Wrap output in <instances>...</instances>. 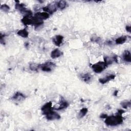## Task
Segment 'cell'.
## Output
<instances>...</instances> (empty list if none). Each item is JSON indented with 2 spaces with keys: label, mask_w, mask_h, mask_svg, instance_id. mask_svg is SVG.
I'll use <instances>...</instances> for the list:
<instances>
[{
  "label": "cell",
  "mask_w": 131,
  "mask_h": 131,
  "mask_svg": "<svg viewBox=\"0 0 131 131\" xmlns=\"http://www.w3.org/2000/svg\"><path fill=\"white\" fill-rule=\"evenodd\" d=\"M124 112L122 110H119L116 115L107 116L104 121L105 123L107 125L111 126H115L121 124L123 121V117L122 114Z\"/></svg>",
  "instance_id": "6da1fadb"
},
{
  "label": "cell",
  "mask_w": 131,
  "mask_h": 131,
  "mask_svg": "<svg viewBox=\"0 0 131 131\" xmlns=\"http://www.w3.org/2000/svg\"><path fill=\"white\" fill-rule=\"evenodd\" d=\"M107 67L104 61H99L92 66L93 71L96 73H101Z\"/></svg>",
  "instance_id": "7a4b0ae2"
},
{
  "label": "cell",
  "mask_w": 131,
  "mask_h": 131,
  "mask_svg": "<svg viewBox=\"0 0 131 131\" xmlns=\"http://www.w3.org/2000/svg\"><path fill=\"white\" fill-rule=\"evenodd\" d=\"M56 65L52 61H48L39 65V69H40L42 71L50 72L54 69Z\"/></svg>",
  "instance_id": "3957f363"
},
{
  "label": "cell",
  "mask_w": 131,
  "mask_h": 131,
  "mask_svg": "<svg viewBox=\"0 0 131 131\" xmlns=\"http://www.w3.org/2000/svg\"><path fill=\"white\" fill-rule=\"evenodd\" d=\"M45 115L46 119L48 120H53L56 119H59L60 118V116L57 113L52 110H51Z\"/></svg>",
  "instance_id": "277c9868"
},
{
  "label": "cell",
  "mask_w": 131,
  "mask_h": 131,
  "mask_svg": "<svg viewBox=\"0 0 131 131\" xmlns=\"http://www.w3.org/2000/svg\"><path fill=\"white\" fill-rule=\"evenodd\" d=\"M56 4H49L48 6L43 7L42 10L44 12H47L49 14H52L57 10Z\"/></svg>",
  "instance_id": "5b68a950"
},
{
  "label": "cell",
  "mask_w": 131,
  "mask_h": 131,
  "mask_svg": "<svg viewBox=\"0 0 131 131\" xmlns=\"http://www.w3.org/2000/svg\"><path fill=\"white\" fill-rule=\"evenodd\" d=\"M52 103L51 101H50L46 103L45 104H44L42 106V107L41 108V111H42L43 115H45V114H46L47 113H48V112L52 110Z\"/></svg>",
  "instance_id": "8992f818"
},
{
  "label": "cell",
  "mask_w": 131,
  "mask_h": 131,
  "mask_svg": "<svg viewBox=\"0 0 131 131\" xmlns=\"http://www.w3.org/2000/svg\"><path fill=\"white\" fill-rule=\"evenodd\" d=\"M26 97V96L24 94L17 92L13 96V97H12V99L16 101H20L25 99Z\"/></svg>",
  "instance_id": "52a82bcc"
},
{
  "label": "cell",
  "mask_w": 131,
  "mask_h": 131,
  "mask_svg": "<svg viewBox=\"0 0 131 131\" xmlns=\"http://www.w3.org/2000/svg\"><path fill=\"white\" fill-rule=\"evenodd\" d=\"M115 77H116L115 75L110 74V75H108L103 78H100L99 79V81L100 82V83H101L102 84H105V83L108 82V81L114 79L115 78Z\"/></svg>",
  "instance_id": "ba28073f"
},
{
  "label": "cell",
  "mask_w": 131,
  "mask_h": 131,
  "mask_svg": "<svg viewBox=\"0 0 131 131\" xmlns=\"http://www.w3.org/2000/svg\"><path fill=\"white\" fill-rule=\"evenodd\" d=\"M34 16L36 17V18L42 20L45 19H47L49 17V14L45 12H37L34 14Z\"/></svg>",
  "instance_id": "9c48e42d"
},
{
  "label": "cell",
  "mask_w": 131,
  "mask_h": 131,
  "mask_svg": "<svg viewBox=\"0 0 131 131\" xmlns=\"http://www.w3.org/2000/svg\"><path fill=\"white\" fill-rule=\"evenodd\" d=\"M63 39V37L62 35H58L55 36L53 39V43L57 46H60L62 43Z\"/></svg>",
  "instance_id": "30bf717a"
},
{
  "label": "cell",
  "mask_w": 131,
  "mask_h": 131,
  "mask_svg": "<svg viewBox=\"0 0 131 131\" xmlns=\"http://www.w3.org/2000/svg\"><path fill=\"white\" fill-rule=\"evenodd\" d=\"M68 106H69L68 102L66 100H65L64 99L62 98L60 102V104H59V106L57 108H54V109L57 110V111L62 110H64V109L66 108Z\"/></svg>",
  "instance_id": "8fae6325"
},
{
  "label": "cell",
  "mask_w": 131,
  "mask_h": 131,
  "mask_svg": "<svg viewBox=\"0 0 131 131\" xmlns=\"http://www.w3.org/2000/svg\"><path fill=\"white\" fill-rule=\"evenodd\" d=\"M122 59L123 60L127 62H131V56H130V53L128 50H125L122 54Z\"/></svg>",
  "instance_id": "7c38bea8"
},
{
  "label": "cell",
  "mask_w": 131,
  "mask_h": 131,
  "mask_svg": "<svg viewBox=\"0 0 131 131\" xmlns=\"http://www.w3.org/2000/svg\"><path fill=\"white\" fill-rule=\"evenodd\" d=\"M62 54V53L58 49H55L54 50H53L51 53V57L53 58H58L59 57H60V56H61V55Z\"/></svg>",
  "instance_id": "4fadbf2b"
},
{
  "label": "cell",
  "mask_w": 131,
  "mask_h": 131,
  "mask_svg": "<svg viewBox=\"0 0 131 131\" xmlns=\"http://www.w3.org/2000/svg\"><path fill=\"white\" fill-rule=\"evenodd\" d=\"M17 34L21 37L27 38L29 35V32L27 31L26 29H23L19 30L17 32Z\"/></svg>",
  "instance_id": "5bb4252c"
},
{
  "label": "cell",
  "mask_w": 131,
  "mask_h": 131,
  "mask_svg": "<svg viewBox=\"0 0 131 131\" xmlns=\"http://www.w3.org/2000/svg\"><path fill=\"white\" fill-rule=\"evenodd\" d=\"M81 78L85 82H89L92 79V76L90 73H85L82 75Z\"/></svg>",
  "instance_id": "9a60e30c"
},
{
  "label": "cell",
  "mask_w": 131,
  "mask_h": 131,
  "mask_svg": "<svg viewBox=\"0 0 131 131\" xmlns=\"http://www.w3.org/2000/svg\"><path fill=\"white\" fill-rule=\"evenodd\" d=\"M127 40L126 36H121L119 37H118L115 40V43L117 45H121L124 43Z\"/></svg>",
  "instance_id": "2e32d148"
},
{
  "label": "cell",
  "mask_w": 131,
  "mask_h": 131,
  "mask_svg": "<svg viewBox=\"0 0 131 131\" xmlns=\"http://www.w3.org/2000/svg\"><path fill=\"white\" fill-rule=\"evenodd\" d=\"M57 7L61 10L64 9L67 6V3L64 1H60L56 3Z\"/></svg>",
  "instance_id": "e0dca14e"
},
{
  "label": "cell",
  "mask_w": 131,
  "mask_h": 131,
  "mask_svg": "<svg viewBox=\"0 0 131 131\" xmlns=\"http://www.w3.org/2000/svg\"><path fill=\"white\" fill-rule=\"evenodd\" d=\"M88 112V110L86 107H83L80 110L79 114H78V118H81L85 116Z\"/></svg>",
  "instance_id": "ac0fdd59"
},
{
  "label": "cell",
  "mask_w": 131,
  "mask_h": 131,
  "mask_svg": "<svg viewBox=\"0 0 131 131\" xmlns=\"http://www.w3.org/2000/svg\"><path fill=\"white\" fill-rule=\"evenodd\" d=\"M121 105L124 108H127L128 107H129L130 106V101H127L124 100L123 101H122L120 103Z\"/></svg>",
  "instance_id": "d6986e66"
},
{
  "label": "cell",
  "mask_w": 131,
  "mask_h": 131,
  "mask_svg": "<svg viewBox=\"0 0 131 131\" xmlns=\"http://www.w3.org/2000/svg\"><path fill=\"white\" fill-rule=\"evenodd\" d=\"M29 68L32 71H37L39 68V65L35 63H32L29 66Z\"/></svg>",
  "instance_id": "ffe728a7"
},
{
  "label": "cell",
  "mask_w": 131,
  "mask_h": 131,
  "mask_svg": "<svg viewBox=\"0 0 131 131\" xmlns=\"http://www.w3.org/2000/svg\"><path fill=\"white\" fill-rule=\"evenodd\" d=\"M1 9L5 12H8L10 10V7L7 4H3L1 6Z\"/></svg>",
  "instance_id": "44dd1931"
},
{
  "label": "cell",
  "mask_w": 131,
  "mask_h": 131,
  "mask_svg": "<svg viewBox=\"0 0 131 131\" xmlns=\"http://www.w3.org/2000/svg\"><path fill=\"white\" fill-rule=\"evenodd\" d=\"M126 30L127 31H128V32H130V30H131V28L130 26H126Z\"/></svg>",
  "instance_id": "7402d4cb"
},
{
  "label": "cell",
  "mask_w": 131,
  "mask_h": 131,
  "mask_svg": "<svg viewBox=\"0 0 131 131\" xmlns=\"http://www.w3.org/2000/svg\"><path fill=\"white\" fill-rule=\"evenodd\" d=\"M107 115L106 114H102L101 115H100V117L101 118H105L106 117H107Z\"/></svg>",
  "instance_id": "603a6c76"
},
{
  "label": "cell",
  "mask_w": 131,
  "mask_h": 131,
  "mask_svg": "<svg viewBox=\"0 0 131 131\" xmlns=\"http://www.w3.org/2000/svg\"><path fill=\"white\" fill-rule=\"evenodd\" d=\"M118 90L115 91L114 92V95L115 96H116L117 95V94H118Z\"/></svg>",
  "instance_id": "cb8c5ba5"
}]
</instances>
